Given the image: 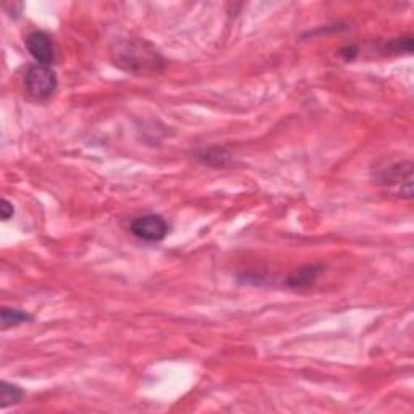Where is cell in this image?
<instances>
[{
	"instance_id": "cell-2",
	"label": "cell",
	"mask_w": 414,
	"mask_h": 414,
	"mask_svg": "<svg viewBox=\"0 0 414 414\" xmlns=\"http://www.w3.org/2000/svg\"><path fill=\"white\" fill-rule=\"evenodd\" d=\"M24 86L34 101H49L58 87L57 73L52 67L31 65L24 75Z\"/></svg>"
},
{
	"instance_id": "cell-6",
	"label": "cell",
	"mask_w": 414,
	"mask_h": 414,
	"mask_svg": "<svg viewBox=\"0 0 414 414\" xmlns=\"http://www.w3.org/2000/svg\"><path fill=\"white\" fill-rule=\"evenodd\" d=\"M322 270H324V266L320 264L301 267L300 270L293 272V274L286 279V285L295 290L308 288V286H313L316 284V280H318V277L320 275V272Z\"/></svg>"
},
{
	"instance_id": "cell-4",
	"label": "cell",
	"mask_w": 414,
	"mask_h": 414,
	"mask_svg": "<svg viewBox=\"0 0 414 414\" xmlns=\"http://www.w3.org/2000/svg\"><path fill=\"white\" fill-rule=\"evenodd\" d=\"M379 180H381V183L390 184V187L398 184V194L400 196H405L408 199L413 196V164L410 160L383 169L382 173L379 175Z\"/></svg>"
},
{
	"instance_id": "cell-1",
	"label": "cell",
	"mask_w": 414,
	"mask_h": 414,
	"mask_svg": "<svg viewBox=\"0 0 414 414\" xmlns=\"http://www.w3.org/2000/svg\"><path fill=\"white\" fill-rule=\"evenodd\" d=\"M110 58L117 68L138 76L159 75L167 67L157 47L141 37L117 39L110 47Z\"/></svg>"
},
{
	"instance_id": "cell-11",
	"label": "cell",
	"mask_w": 414,
	"mask_h": 414,
	"mask_svg": "<svg viewBox=\"0 0 414 414\" xmlns=\"http://www.w3.org/2000/svg\"><path fill=\"white\" fill-rule=\"evenodd\" d=\"M13 214H15V207H13V204L8 201V199H2V218L5 222L7 221H10V218L13 217Z\"/></svg>"
},
{
	"instance_id": "cell-9",
	"label": "cell",
	"mask_w": 414,
	"mask_h": 414,
	"mask_svg": "<svg viewBox=\"0 0 414 414\" xmlns=\"http://www.w3.org/2000/svg\"><path fill=\"white\" fill-rule=\"evenodd\" d=\"M196 157L201 160L202 164L216 165V167H223V165H227L228 159H230V154H228L227 150L222 148H211V149L199 150V153H196Z\"/></svg>"
},
{
	"instance_id": "cell-10",
	"label": "cell",
	"mask_w": 414,
	"mask_h": 414,
	"mask_svg": "<svg viewBox=\"0 0 414 414\" xmlns=\"http://www.w3.org/2000/svg\"><path fill=\"white\" fill-rule=\"evenodd\" d=\"M382 52L386 55H400V53H411L413 52V37H397L388 41L386 46L382 47Z\"/></svg>"
},
{
	"instance_id": "cell-5",
	"label": "cell",
	"mask_w": 414,
	"mask_h": 414,
	"mask_svg": "<svg viewBox=\"0 0 414 414\" xmlns=\"http://www.w3.org/2000/svg\"><path fill=\"white\" fill-rule=\"evenodd\" d=\"M24 46H26L28 52L31 53V57L39 65L51 67L55 62V47H53V42L47 33L39 31V29L31 31L26 36Z\"/></svg>"
},
{
	"instance_id": "cell-3",
	"label": "cell",
	"mask_w": 414,
	"mask_h": 414,
	"mask_svg": "<svg viewBox=\"0 0 414 414\" xmlns=\"http://www.w3.org/2000/svg\"><path fill=\"white\" fill-rule=\"evenodd\" d=\"M130 230L136 238L148 243H159L169 235L170 225L159 214H146L136 217L130 223Z\"/></svg>"
},
{
	"instance_id": "cell-8",
	"label": "cell",
	"mask_w": 414,
	"mask_h": 414,
	"mask_svg": "<svg viewBox=\"0 0 414 414\" xmlns=\"http://www.w3.org/2000/svg\"><path fill=\"white\" fill-rule=\"evenodd\" d=\"M24 398V392L18 386H13V383L2 382L0 383V408L5 410V408L17 405Z\"/></svg>"
},
{
	"instance_id": "cell-7",
	"label": "cell",
	"mask_w": 414,
	"mask_h": 414,
	"mask_svg": "<svg viewBox=\"0 0 414 414\" xmlns=\"http://www.w3.org/2000/svg\"><path fill=\"white\" fill-rule=\"evenodd\" d=\"M2 329L7 330L10 327H17V325L31 322L33 316L28 314L26 311L23 309H15V308H2Z\"/></svg>"
}]
</instances>
